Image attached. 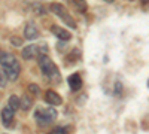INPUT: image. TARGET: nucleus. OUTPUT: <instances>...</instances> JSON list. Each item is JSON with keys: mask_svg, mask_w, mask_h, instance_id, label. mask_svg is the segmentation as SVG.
<instances>
[{"mask_svg": "<svg viewBox=\"0 0 149 134\" xmlns=\"http://www.w3.org/2000/svg\"><path fill=\"white\" fill-rule=\"evenodd\" d=\"M70 3L73 5V8L79 10V12H85L86 10V3L85 0H70Z\"/></svg>", "mask_w": 149, "mask_h": 134, "instance_id": "obj_13", "label": "nucleus"}, {"mask_svg": "<svg viewBox=\"0 0 149 134\" xmlns=\"http://www.w3.org/2000/svg\"><path fill=\"white\" fill-rule=\"evenodd\" d=\"M104 2H107V3H112V2H113V0H104Z\"/></svg>", "mask_w": 149, "mask_h": 134, "instance_id": "obj_19", "label": "nucleus"}, {"mask_svg": "<svg viewBox=\"0 0 149 134\" xmlns=\"http://www.w3.org/2000/svg\"><path fill=\"white\" fill-rule=\"evenodd\" d=\"M45 100H46L48 104H51V106H60L61 103H63L60 94H57L55 91H51V90L45 92Z\"/></svg>", "mask_w": 149, "mask_h": 134, "instance_id": "obj_6", "label": "nucleus"}, {"mask_svg": "<svg viewBox=\"0 0 149 134\" xmlns=\"http://www.w3.org/2000/svg\"><path fill=\"white\" fill-rule=\"evenodd\" d=\"M37 36H39V31H37L36 26L33 22H29L26 26V28H24V37L29 39V40H33V39L37 37Z\"/></svg>", "mask_w": 149, "mask_h": 134, "instance_id": "obj_8", "label": "nucleus"}, {"mask_svg": "<svg viewBox=\"0 0 149 134\" xmlns=\"http://www.w3.org/2000/svg\"><path fill=\"white\" fill-rule=\"evenodd\" d=\"M31 106H33L31 97H29V95H22L21 99H19V107H21V109H24V110H29Z\"/></svg>", "mask_w": 149, "mask_h": 134, "instance_id": "obj_12", "label": "nucleus"}, {"mask_svg": "<svg viewBox=\"0 0 149 134\" xmlns=\"http://www.w3.org/2000/svg\"><path fill=\"white\" fill-rule=\"evenodd\" d=\"M57 118V110L54 107H48V109H37L34 112V119L39 125H48L54 122Z\"/></svg>", "mask_w": 149, "mask_h": 134, "instance_id": "obj_2", "label": "nucleus"}, {"mask_svg": "<svg viewBox=\"0 0 149 134\" xmlns=\"http://www.w3.org/2000/svg\"><path fill=\"white\" fill-rule=\"evenodd\" d=\"M39 67H40L42 73H43L48 79H51V81H54V82H60V79H61V78H60V72L57 70L54 61H52V60L49 58L48 55L42 54V55L39 57Z\"/></svg>", "mask_w": 149, "mask_h": 134, "instance_id": "obj_1", "label": "nucleus"}, {"mask_svg": "<svg viewBox=\"0 0 149 134\" xmlns=\"http://www.w3.org/2000/svg\"><path fill=\"white\" fill-rule=\"evenodd\" d=\"M10 42H12V43H14V45H15V46H19V45H21V43H22V42H21V39H19V37H12V39H10Z\"/></svg>", "mask_w": 149, "mask_h": 134, "instance_id": "obj_18", "label": "nucleus"}, {"mask_svg": "<svg viewBox=\"0 0 149 134\" xmlns=\"http://www.w3.org/2000/svg\"><path fill=\"white\" fill-rule=\"evenodd\" d=\"M6 82H8V78H6V75H5V72H3V69H0V87H6Z\"/></svg>", "mask_w": 149, "mask_h": 134, "instance_id": "obj_15", "label": "nucleus"}, {"mask_svg": "<svg viewBox=\"0 0 149 134\" xmlns=\"http://www.w3.org/2000/svg\"><path fill=\"white\" fill-rule=\"evenodd\" d=\"M14 115H15V110H12L10 107H5L2 110V121H3L5 127H10V122H12V119H14Z\"/></svg>", "mask_w": 149, "mask_h": 134, "instance_id": "obj_10", "label": "nucleus"}, {"mask_svg": "<svg viewBox=\"0 0 149 134\" xmlns=\"http://www.w3.org/2000/svg\"><path fill=\"white\" fill-rule=\"evenodd\" d=\"M8 107H10L12 110H17V109L19 107V97L10 95V97H9V106H8Z\"/></svg>", "mask_w": 149, "mask_h": 134, "instance_id": "obj_14", "label": "nucleus"}, {"mask_svg": "<svg viewBox=\"0 0 149 134\" xmlns=\"http://www.w3.org/2000/svg\"><path fill=\"white\" fill-rule=\"evenodd\" d=\"M49 134H67V133H66V130H64L63 127H57V128H54Z\"/></svg>", "mask_w": 149, "mask_h": 134, "instance_id": "obj_17", "label": "nucleus"}, {"mask_svg": "<svg viewBox=\"0 0 149 134\" xmlns=\"http://www.w3.org/2000/svg\"><path fill=\"white\" fill-rule=\"evenodd\" d=\"M29 91L33 94V95H37V94H39L40 92V90H39V87H37V85L36 83H30L29 85Z\"/></svg>", "mask_w": 149, "mask_h": 134, "instance_id": "obj_16", "label": "nucleus"}, {"mask_svg": "<svg viewBox=\"0 0 149 134\" xmlns=\"http://www.w3.org/2000/svg\"><path fill=\"white\" fill-rule=\"evenodd\" d=\"M67 82H69V87H70L72 91H79L82 88V78L79 76V73H73V75H70Z\"/></svg>", "mask_w": 149, "mask_h": 134, "instance_id": "obj_5", "label": "nucleus"}, {"mask_svg": "<svg viewBox=\"0 0 149 134\" xmlns=\"http://www.w3.org/2000/svg\"><path fill=\"white\" fill-rule=\"evenodd\" d=\"M2 69H3V72H5V75H6V78H8V81H17L18 79V76H19V72H21V64L18 63V60L15 63H12V64H9V66H2Z\"/></svg>", "mask_w": 149, "mask_h": 134, "instance_id": "obj_4", "label": "nucleus"}, {"mask_svg": "<svg viewBox=\"0 0 149 134\" xmlns=\"http://www.w3.org/2000/svg\"><path fill=\"white\" fill-rule=\"evenodd\" d=\"M51 31L57 36L60 40H63V42H67V40L72 39V34H70L67 30L61 28V27H58V26H52V27H51Z\"/></svg>", "mask_w": 149, "mask_h": 134, "instance_id": "obj_7", "label": "nucleus"}, {"mask_svg": "<svg viewBox=\"0 0 149 134\" xmlns=\"http://www.w3.org/2000/svg\"><path fill=\"white\" fill-rule=\"evenodd\" d=\"M37 52H39V48H37L36 45H29V46H26L22 49L21 55H22L24 60H31V58H34L37 55Z\"/></svg>", "mask_w": 149, "mask_h": 134, "instance_id": "obj_9", "label": "nucleus"}, {"mask_svg": "<svg viewBox=\"0 0 149 134\" xmlns=\"http://www.w3.org/2000/svg\"><path fill=\"white\" fill-rule=\"evenodd\" d=\"M51 10L54 12V14H55L58 18H61V21H64L70 28H73V30L78 28L76 21H74V19L70 17V14L67 12V9H66L63 5H60V3H52V5H51Z\"/></svg>", "mask_w": 149, "mask_h": 134, "instance_id": "obj_3", "label": "nucleus"}, {"mask_svg": "<svg viewBox=\"0 0 149 134\" xmlns=\"http://www.w3.org/2000/svg\"><path fill=\"white\" fill-rule=\"evenodd\" d=\"M143 3H148V0H143Z\"/></svg>", "mask_w": 149, "mask_h": 134, "instance_id": "obj_20", "label": "nucleus"}, {"mask_svg": "<svg viewBox=\"0 0 149 134\" xmlns=\"http://www.w3.org/2000/svg\"><path fill=\"white\" fill-rule=\"evenodd\" d=\"M15 61H17V58H15L14 54L0 51V64H2V66H9V64L15 63Z\"/></svg>", "mask_w": 149, "mask_h": 134, "instance_id": "obj_11", "label": "nucleus"}]
</instances>
